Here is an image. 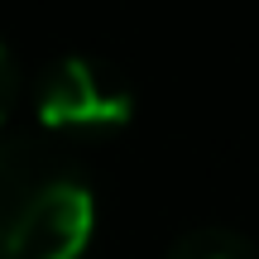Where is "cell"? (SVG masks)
I'll list each match as a JSON object with an SVG mask.
<instances>
[{
  "instance_id": "obj_1",
  "label": "cell",
  "mask_w": 259,
  "mask_h": 259,
  "mask_svg": "<svg viewBox=\"0 0 259 259\" xmlns=\"http://www.w3.org/2000/svg\"><path fill=\"white\" fill-rule=\"evenodd\" d=\"M96 197L82 168L44 139H0V259H82Z\"/></svg>"
},
{
  "instance_id": "obj_2",
  "label": "cell",
  "mask_w": 259,
  "mask_h": 259,
  "mask_svg": "<svg viewBox=\"0 0 259 259\" xmlns=\"http://www.w3.org/2000/svg\"><path fill=\"white\" fill-rule=\"evenodd\" d=\"M34 115L44 120V130L58 135H101V130H120L135 115V92L101 58L67 53L38 77Z\"/></svg>"
},
{
  "instance_id": "obj_3",
  "label": "cell",
  "mask_w": 259,
  "mask_h": 259,
  "mask_svg": "<svg viewBox=\"0 0 259 259\" xmlns=\"http://www.w3.org/2000/svg\"><path fill=\"white\" fill-rule=\"evenodd\" d=\"M163 259H259V250L245 235L221 231V226H202V231H187L168 245Z\"/></svg>"
},
{
  "instance_id": "obj_4",
  "label": "cell",
  "mask_w": 259,
  "mask_h": 259,
  "mask_svg": "<svg viewBox=\"0 0 259 259\" xmlns=\"http://www.w3.org/2000/svg\"><path fill=\"white\" fill-rule=\"evenodd\" d=\"M15 96H19V72H15V58H10V48L0 44V120L10 115Z\"/></svg>"
}]
</instances>
